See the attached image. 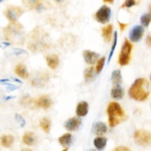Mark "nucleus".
<instances>
[{"label": "nucleus", "mask_w": 151, "mask_h": 151, "mask_svg": "<svg viewBox=\"0 0 151 151\" xmlns=\"http://www.w3.org/2000/svg\"><path fill=\"white\" fill-rule=\"evenodd\" d=\"M119 23V28H120L121 31H123L124 29H125V28L127 27V24H124V23H122V22H118Z\"/></svg>", "instance_id": "nucleus-30"}, {"label": "nucleus", "mask_w": 151, "mask_h": 151, "mask_svg": "<svg viewBox=\"0 0 151 151\" xmlns=\"http://www.w3.org/2000/svg\"><path fill=\"white\" fill-rule=\"evenodd\" d=\"M55 1L57 4H65V3L66 2V1H68V0H54Z\"/></svg>", "instance_id": "nucleus-31"}, {"label": "nucleus", "mask_w": 151, "mask_h": 151, "mask_svg": "<svg viewBox=\"0 0 151 151\" xmlns=\"http://www.w3.org/2000/svg\"><path fill=\"white\" fill-rule=\"evenodd\" d=\"M116 42H117V32H115L114 33V41H113V45H112L111 50L110 54H109V62H110L111 59L112 55H113V53L114 52L115 47H116Z\"/></svg>", "instance_id": "nucleus-27"}, {"label": "nucleus", "mask_w": 151, "mask_h": 151, "mask_svg": "<svg viewBox=\"0 0 151 151\" xmlns=\"http://www.w3.org/2000/svg\"><path fill=\"white\" fill-rule=\"evenodd\" d=\"M135 4H136L135 0H125V1L122 5V8H125V7L129 8V7H131L132 6L135 5Z\"/></svg>", "instance_id": "nucleus-28"}, {"label": "nucleus", "mask_w": 151, "mask_h": 151, "mask_svg": "<svg viewBox=\"0 0 151 151\" xmlns=\"http://www.w3.org/2000/svg\"><path fill=\"white\" fill-rule=\"evenodd\" d=\"M150 80H151V75H150Z\"/></svg>", "instance_id": "nucleus-35"}, {"label": "nucleus", "mask_w": 151, "mask_h": 151, "mask_svg": "<svg viewBox=\"0 0 151 151\" xmlns=\"http://www.w3.org/2000/svg\"><path fill=\"white\" fill-rule=\"evenodd\" d=\"M81 124V120L77 117L69 119L65 123V128L69 131H75L78 129Z\"/></svg>", "instance_id": "nucleus-9"}, {"label": "nucleus", "mask_w": 151, "mask_h": 151, "mask_svg": "<svg viewBox=\"0 0 151 151\" xmlns=\"http://www.w3.org/2000/svg\"><path fill=\"white\" fill-rule=\"evenodd\" d=\"M95 19L101 24H106L109 22L111 17V10L108 6L103 5L99 9L94 15Z\"/></svg>", "instance_id": "nucleus-6"}, {"label": "nucleus", "mask_w": 151, "mask_h": 151, "mask_svg": "<svg viewBox=\"0 0 151 151\" xmlns=\"http://www.w3.org/2000/svg\"><path fill=\"white\" fill-rule=\"evenodd\" d=\"M144 32L145 29L143 27L140 26V25L134 27L130 32V40L133 42H137V41H140V39L142 38L143 35H144Z\"/></svg>", "instance_id": "nucleus-8"}, {"label": "nucleus", "mask_w": 151, "mask_h": 151, "mask_svg": "<svg viewBox=\"0 0 151 151\" xmlns=\"http://www.w3.org/2000/svg\"><path fill=\"white\" fill-rule=\"evenodd\" d=\"M146 42H147V44L149 46V47H151V35H148L147 38V40H146Z\"/></svg>", "instance_id": "nucleus-32"}, {"label": "nucleus", "mask_w": 151, "mask_h": 151, "mask_svg": "<svg viewBox=\"0 0 151 151\" xmlns=\"http://www.w3.org/2000/svg\"><path fill=\"white\" fill-rule=\"evenodd\" d=\"M94 68L91 67L88 68L86 69L85 73H84V78L86 81H91L94 79Z\"/></svg>", "instance_id": "nucleus-24"}, {"label": "nucleus", "mask_w": 151, "mask_h": 151, "mask_svg": "<svg viewBox=\"0 0 151 151\" xmlns=\"http://www.w3.org/2000/svg\"><path fill=\"white\" fill-rule=\"evenodd\" d=\"M93 132H94L96 135H103V134H105L107 132V126H106V124L103 123V122H97V123L94 124V125Z\"/></svg>", "instance_id": "nucleus-12"}, {"label": "nucleus", "mask_w": 151, "mask_h": 151, "mask_svg": "<svg viewBox=\"0 0 151 151\" xmlns=\"http://www.w3.org/2000/svg\"><path fill=\"white\" fill-rule=\"evenodd\" d=\"M84 59L85 61L88 64H93L97 61L99 57V55L94 52L90 51V50H85L83 52Z\"/></svg>", "instance_id": "nucleus-10"}, {"label": "nucleus", "mask_w": 151, "mask_h": 151, "mask_svg": "<svg viewBox=\"0 0 151 151\" xmlns=\"http://www.w3.org/2000/svg\"><path fill=\"white\" fill-rule=\"evenodd\" d=\"M107 143L106 138L103 137H99L94 140V145L98 150H103L105 148Z\"/></svg>", "instance_id": "nucleus-18"}, {"label": "nucleus", "mask_w": 151, "mask_h": 151, "mask_svg": "<svg viewBox=\"0 0 151 151\" xmlns=\"http://www.w3.org/2000/svg\"><path fill=\"white\" fill-rule=\"evenodd\" d=\"M114 150L115 151H130L131 150V149L126 147H123V146H119V147L115 148Z\"/></svg>", "instance_id": "nucleus-29"}, {"label": "nucleus", "mask_w": 151, "mask_h": 151, "mask_svg": "<svg viewBox=\"0 0 151 151\" xmlns=\"http://www.w3.org/2000/svg\"><path fill=\"white\" fill-rule=\"evenodd\" d=\"M15 72H16V75H17L18 76H19L22 78H24V79H26V78H27L28 76H29V73H28L26 66L24 64H22V63H19V64L16 66Z\"/></svg>", "instance_id": "nucleus-13"}, {"label": "nucleus", "mask_w": 151, "mask_h": 151, "mask_svg": "<svg viewBox=\"0 0 151 151\" xmlns=\"http://www.w3.org/2000/svg\"><path fill=\"white\" fill-rule=\"evenodd\" d=\"M107 114L109 116V125L111 128L116 126L126 119V115L120 105L116 102L109 103L107 108Z\"/></svg>", "instance_id": "nucleus-2"}, {"label": "nucleus", "mask_w": 151, "mask_h": 151, "mask_svg": "<svg viewBox=\"0 0 151 151\" xmlns=\"http://www.w3.org/2000/svg\"><path fill=\"white\" fill-rule=\"evenodd\" d=\"M14 142V138L11 135H4L1 138V145L4 147H10Z\"/></svg>", "instance_id": "nucleus-19"}, {"label": "nucleus", "mask_w": 151, "mask_h": 151, "mask_svg": "<svg viewBox=\"0 0 151 151\" xmlns=\"http://www.w3.org/2000/svg\"><path fill=\"white\" fill-rule=\"evenodd\" d=\"M104 2L106 3H110V4H112L114 2V0H103Z\"/></svg>", "instance_id": "nucleus-33"}, {"label": "nucleus", "mask_w": 151, "mask_h": 151, "mask_svg": "<svg viewBox=\"0 0 151 151\" xmlns=\"http://www.w3.org/2000/svg\"><path fill=\"white\" fill-rule=\"evenodd\" d=\"M112 32H113V25L112 24H109L103 28L102 33H103V38H104L106 42L111 41L112 37Z\"/></svg>", "instance_id": "nucleus-15"}, {"label": "nucleus", "mask_w": 151, "mask_h": 151, "mask_svg": "<svg viewBox=\"0 0 151 151\" xmlns=\"http://www.w3.org/2000/svg\"><path fill=\"white\" fill-rule=\"evenodd\" d=\"M71 139H72V135L71 134H65L63 136L58 139L59 143L62 146L65 147V146H68L71 142Z\"/></svg>", "instance_id": "nucleus-23"}, {"label": "nucleus", "mask_w": 151, "mask_h": 151, "mask_svg": "<svg viewBox=\"0 0 151 151\" xmlns=\"http://www.w3.org/2000/svg\"><path fill=\"white\" fill-rule=\"evenodd\" d=\"M22 140H23V142L24 143L25 145L32 146L35 143V142H36V138H35L33 133L27 132L25 133L24 135L23 136Z\"/></svg>", "instance_id": "nucleus-17"}, {"label": "nucleus", "mask_w": 151, "mask_h": 151, "mask_svg": "<svg viewBox=\"0 0 151 151\" xmlns=\"http://www.w3.org/2000/svg\"><path fill=\"white\" fill-rule=\"evenodd\" d=\"M134 139L139 145H149L151 143V133L145 130H138L134 133Z\"/></svg>", "instance_id": "nucleus-4"}, {"label": "nucleus", "mask_w": 151, "mask_h": 151, "mask_svg": "<svg viewBox=\"0 0 151 151\" xmlns=\"http://www.w3.org/2000/svg\"><path fill=\"white\" fill-rule=\"evenodd\" d=\"M150 14H151V4L150 5Z\"/></svg>", "instance_id": "nucleus-34"}, {"label": "nucleus", "mask_w": 151, "mask_h": 151, "mask_svg": "<svg viewBox=\"0 0 151 151\" xmlns=\"http://www.w3.org/2000/svg\"><path fill=\"white\" fill-rule=\"evenodd\" d=\"M24 10L17 6H9L6 9L5 15L11 23H16L18 19L23 14Z\"/></svg>", "instance_id": "nucleus-5"}, {"label": "nucleus", "mask_w": 151, "mask_h": 151, "mask_svg": "<svg viewBox=\"0 0 151 151\" xmlns=\"http://www.w3.org/2000/svg\"><path fill=\"white\" fill-rule=\"evenodd\" d=\"M129 96L137 101H144L150 94L149 83L145 78H138L129 89Z\"/></svg>", "instance_id": "nucleus-1"}, {"label": "nucleus", "mask_w": 151, "mask_h": 151, "mask_svg": "<svg viewBox=\"0 0 151 151\" xmlns=\"http://www.w3.org/2000/svg\"><path fill=\"white\" fill-rule=\"evenodd\" d=\"M132 48L133 45L131 44V43L128 39L125 40L119 55L118 63H119V65L125 66V65H128L129 63L130 60H131V51H132Z\"/></svg>", "instance_id": "nucleus-3"}, {"label": "nucleus", "mask_w": 151, "mask_h": 151, "mask_svg": "<svg viewBox=\"0 0 151 151\" xmlns=\"http://www.w3.org/2000/svg\"><path fill=\"white\" fill-rule=\"evenodd\" d=\"M33 105L37 108L47 110V109H50V106H52V100L50 96L43 95L40 97L37 100L33 101Z\"/></svg>", "instance_id": "nucleus-7"}, {"label": "nucleus", "mask_w": 151, "mask_h": 151, "mask_svg": "<svg viewBox=\"0 0 151 151\" xmlns=\"http://www.w3.org/2000/svg\"><path fill=\"white\" fill-rule=\"evenodd\" d=\"M112 81L114 86L120 85L122 83V75H121L120 70H115L112 72L111 75Z\"/></svg>", "instance_id": "nucleus-21"}, {"label": "nucleus", "mask_w": 151, "mask_h": 151, "mask_svg": "<svg viewBox=\"0 0 151 151\" xmlns=\"http://www.w3.org/2000/svg\"><path fill=\"white\" fill-rule=\"evenodd\" d=\"M42 0H23V4L29 9H35L41 4Z\"/></svg>", "instance_id": "nucleus-22"}, {"label": "nucleus", "mask_w": 151, "mask_h": 151, "mask_svg": "<svg viewBox=\"0 0 151 151\" xmlns=\"http://www.w3.org/2000/svg\"><path fill=\"white\" fill-rule=\"evenodd\" d=\"M111 97L114 99H116V100H120L124 96V90L120 85L114 86V88L111 89Z\"/></svg>", "instance_id": "nucleus-16"}, {"label": "nucleus", "mask_w": 151, "mask_h": 151, "mask_svg": "<svg viewBox=\"0 0 151 151\" xmlns=\"http://www.w3.org/2000/svg\"><path fill=\"white\" fill-rule=\"evenodd\" d=\"M47 63L49 67L52 69H55L59 64V58L56 55H50L47 56Z\"/></svg>", "instance_id": "nucleus-14"}, {"label": "nucleus", "mask_w": 151, "mask_h": 151, "mask_svg": "<svg viewBox=\"0 0 151 151\" xmlns=\"http://www.w3.org/2000/svg\"><path fill=\"white\" fill-rule=\"evenodd\" d=\"M88 104L86 101H81L78 103L76 109V114L78 116H84L88 114Z\"/></svg>", "instance_id": "nucleus-11"}, {"label": "nucleus", "mask_w": 151, "mask_h": 151, "mask_svg": "<svg viewBox=\"0 0 151 151\" xmlns=\"http://www.w3.org/2000/svg\"><path fill=\"white\" fill-rule=\"evenodd\" d=\"M50 126H51V122L48 118L44 117L40 120V127L44 131V132L48 134L50 131Z\"/></svg>", "instance_id": "nucleus-20"}, {"label": "nucleus", "mask_w": 151, "mask_h": 151, "mask_svg": "<svg viewBox=\"0 0 151 151\" xmlns=\"http://www.w3.org/2000/svg\"><path fill=\"white\" fill-rule=\"evenodd\" d=\"M105 60H106V58L103 57L102 58H100V60L97 61V66H96V68H95V70H96V72H97V74H99L102 71V69H103V66H104Z\"/></svg>", "instance_id": "nucleus-26"}, {"label": "nucleus", "mask_w": 151, "mask_h": 151, "mask_svg": "<svg viewBox=\"0 0 151 151\" xmlns=\"http://www.w3.org/2000/svg\"><path fill=\"white\" fill-rule=\"evenodd\" d=\"M140 20H141V23L142 24L143 26L148 27L151 22V14L150 13H145V14L142 15Z\"/></svg>", "instance_id": "nucleus-25"}]
</instances>
